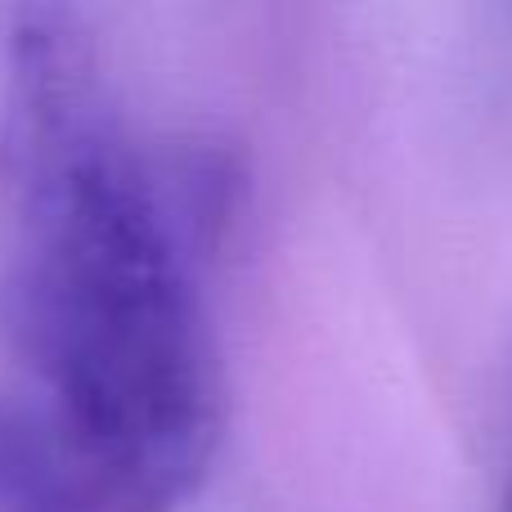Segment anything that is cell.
I'll use <instances>...</instances> for the list:
<instances>
[{"label": "cell", "instance_id": "obj_2", "mask_svg": "<svg viewBox=\"0 0 512 512\" xmlns=\"http://www.w3.org/2000/svg\"><path fill=\"white\" fill-rule=\"evenodd\" d=\"M41 468L27 418L14 400H0V512H36Z\"/></svg>", "mask_w": 512, "mask_h": 512}, {"label": "cell", "instance_id": "obj_1", "mask_svg": "<svg viewBox=\"0 0 512 512\" xmlns=\"http://www.w3.org/2000/svg\"><path fill=\"white\" fill-rule=\"evenodd\" d=\"M0 180L18 234L36 512H176L212 468L221 360L176 216L81 14L9 23Z\"/></svg>", "mask_w": 512, "mask_h": 512}]
</instances>
